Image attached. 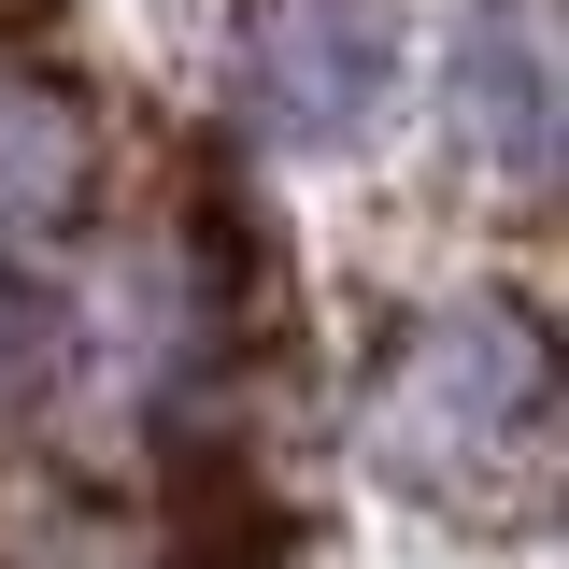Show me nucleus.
I'll list each match as a JSON object with an SVG mask.
<instances>
[{
    "instance_id": "nucleus-3",
    "label": "nucleus",
    "mask_w": 569,
    "mask_h": 569,
    "mask_svg": "<svg viewBox=\"0 0 569 569\" xmlns=\"http://www.w3.org/2000/svg\"><path fill=\"white\" fill-rule=\"evenodd\" d=\"M71 200H86V100L0 86V257H29Z\"/></svg>"
},
{
    "instance_id": "nucleus-1",
    "label": "nucleus",
    "mask_w": 569,
    "mask_h": 569,
    "mask_svg": "<svg viewBox=\"0 0 569 569\" xmlns=\"http://www.w3.org/2000/svg\"><path fill=\"white\" fill-rule=\"evenodd\" d=\"M541 413H556V342L512 313V299H456L427 313L399 370H385V413H370V456L413 498H485L541 470Z\"/></svg>"
},
{
    "instance_id": "nucleus-5",
    "label": "nucleus",
    "mask_w": 569,
    "mask_h": 569,
    "mask_svg": "<svg viewBox=\"0 0 569 569\" xmlns=\"http://www.w3.org/2000/svg\"><path fill=\"white\" fill-rule=\"evenodd\" d=\"M470 58H485V157L527 186V171H541V58H527V29H512V14H485V43H470Z\"/></svg>"
},
{
    "instance_id": "nucleus-4",
    "label": "nucleus",
    "mask_w": 569,
    "mask_h": 569,
    "mask_svg": "<svg viewBox=\"0 0 569 569\" xmlns=\"http://www.w3.org/2000/svg\"><path fill=\"white\" fill-rule=\"evenodd\" d=\"M58 356H71V313H58V284L29 271V257H0V413H29V399L58 385Z\"/></svg>"
},
{
    "instance_id": "nucleus-2",
    "label": "nucleus",
    "mask_w": 569,
    "mask_h": 569,
    "mask_svg": "<svg viewBox=\"0 0 569 569\" xmlns=\"http://www.w3.org/2000/svg\"><path fill=\"white\" fill-rule=\"evenodd\" d=\"M413 0H228V114L271 157H342L399 100Z\"/></svg>"
}]
</instances>
